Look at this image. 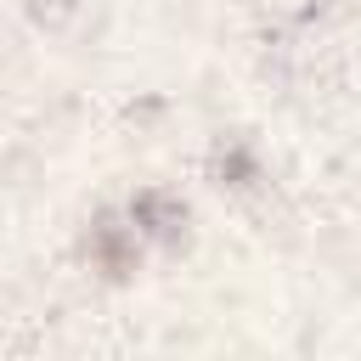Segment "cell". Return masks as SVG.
<instances>
[{
	"mask_svg": "<svg viewBox=\"0 0 361 361\" xmlns=\"http://www.w3.org/2000/svg\"><path fill=\"white\" fill-rule=\"evenodd\" d=\"M90 259L107 276H130L135 271V231L118 226V220H96L90 226Z\"/></svg>",
	"mask_w": 361,
	"mask_h": 361,
	"instance_id": "2",
	"label": "cell"
},
{
	"mask_svg": "<svg viewBox=\"0 0 361 361\" xmlns=\"http://www.w3.org/2000/svg\"><path fill=\"white\" fill-rule=\"evenodd\" d=\"M130 220H135L141 231H152V237L175 243V237L186 231V203H180V197H169V192H135Z\"/></svg>",
	"mask_w": 361,
	"mask_h": 361,
	"instance_id": "1",
	"label": "cell"
}]
</instances>
